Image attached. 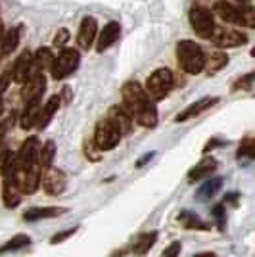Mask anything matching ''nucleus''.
I'll use <instances>...</instances> for the list:
<instances>
[{
  "label": "nucleus",
  "instance_id": "f257e3e1",
  "mask_svg": "<svg viewBox=\"0 0 255 257\" xmlns=\"http://www.w3.org/2000/svg\"><path fill=\"white\" fill-rule=\"evenodd\" d=\"M121 98H123V107L140 127L154 128L158 125V109L140 83L127 81L121 88Z\"/></svg>",
  "mask_w": 255,
  "mask_h": 257
},
{
  "label": "nucleus",
  "instance_id": "f03ea898",
  "mask_svg": "<svg viewBox=\"0 0 255 257\" xmlns=\"http://www.w3.org/2000/svg\"><path fill=\"white\" fill-rule=\"evenodd\" d=\"M177 62L184 73L188 75H198L202 73L205 67V52L198 43H194L190 39H184L177 43Z\"/></svg>",
  "mask_w": 255,
  "mask_h": 257
},
{
  "label": "nucleus",
  "instance_id": "7ed1b4c3",
  "mask_svg": "<svg viewBox=\"0 0 255 257\" xmlns=\"http://www.w3.org/2000/svg\"><path fill=\"white\" fill-rule=\"evenodd\" d=\"M213 14L219 16L223 22L234 23V25H242V27H255V16L251 4H242V6H234L232 2L219 0L213 4Z\"/></svg>",
  "mask_w": 255,
  "mask_h": 257
},
{
  "label": "nucleus",
  "instance_id": "20e7f679",
  "mask_svg": "<svg viewBox=\"0 0 255 257\" xmlns=\"http://www.w3.org/2000/svg\"><path fill=\"white\" fill-rule=\"evenodd\" d=\"M175 86V75L169 67H158L156 71H152L146 79V94L152 102H160L171 92V88Z\"/></svg>",
  "mask_w": 255,
  "mask_h": 257
},
{
  "label": "nucleus",
  "instance_id": "39448f33",
  "mask_svg": "<svg viewBox=\"0 0 255 257\" xmlns=\"http://www.w3.org/2000/svg\"><path fill=\"white\" fill-rule=\"evenodd\" d=\"M121 137H123V133L117 127V123H113L109 117H104L96 123L92 142L100 152H109L121 142Z\"/></svg>",
  "mask_w": 255,
  "mask_h": 257
},
{
  "label": "nucleus",
  "instance_id": "423d86ee",
  "mask_svg": "<svg viewBox=\"0 0 255 257\" xmlns=\"http://www.w3.org/2000/svg\"><path fill=\"white\" fill-rule=\"evenodd\" d=\"M81 65V54L77 48H62L58 56H54V64L50 67V73L56 81H62L65 77L75 73Z\"/></svg>",
  "mask_w": 255,
  "mask_h": 257
},
{
  "label": "nucleus",
  "instance_id": "0eeeda50",
  "mask_svg": "<svg viewBox=\"0 0 255 257\" xmlns=\"http://www.w3.org/2000/svg\"><path fill=\"white\" fill-rule=\"evenodd\" d=\"M188 20H190L192 29L198 37H202L205 41H211L213 31H215L217 25H215V20H213V12L207 6L194 4L190 14H188Z\"/></svg>",
  "mask_w": 255,
  "mask_h": 257
},
{
  "label": "nucleus",
  "instance_id": "6e6552de",
  "mask_svg": "<svg viewBox=\"0 0 255 257\" xmlns=\"http://www.w3.org/2000/svg\"><path fill=\"white\" fill-rule=\"evenodd\" d=\"M39 150H41V140L37 137H29L22 144V148L18 150V154H14L16 158V165L20 171H29V169H37L39 167Z\"/></svg>",
  "mask_w": 255,
  "mask_h": 257
},
{
  "label": "nucleus",
  "instance_id": "1a4fd4ad",
  "mask_svg": "<svg viewBox=\"0 0 255 257\" xmlns=\"http://www.w3.org/2000/svg\"><path fill=\"white\" fill-rule=\"evenodd\" d=\"M41 184L48 196H62L67 188V175L58 167H48L41 173Z\"/></svg>",
  "mask_w": 255,
  "mask_h": 257
},
{
  "label": "nucleus",
  "instance_id": "9d476101",
  "mask_svg": "<svg viewBox=\"0 0 255 257\" xmlns=\"http://www.w3.org/2000/svg\"><path fill=\"white\" fill-rule=\"evenodd\" d=\"M211 43L219 48H238L247 44V35L238 29H226V27H215Z\"/></svg>",
  "mask_w": 255,
  "mask_h": 257
},
{
  "label": "nucleus",
  "instance_id": "9b49d317",
  "mask_svg": "<svg viewBox=\"0 0 255 257\" xmlns=\"http://www.w3.org/2000/svg\"><path fill=\"white\" fill-rule=\"evenodd\" d=\"M96 37H98V22H96V18L85 16L81 20L79 31H77V46L83 48V50H88L94 44Z\"/></svg>",
  "mask_w": 255,
  "mask_h": 257
},
{
  "label": "nucleus",
  "instance_id": "f8f14e48",
  "mask_svg": "<svg viewBox=\"0 0 255 257\" xmlns=\"http://www.w3.org/2000/svg\"><path fill=\"white\" fill-rule=\"evenodd\" d=\"M44 88H46V77H44V73H39V71L33 73V75L23 83V90H22L23 102L41 100Z\"/></svg>",
  "mask_w": 255,
  "mask_h": 257
},
{
  "label": "nucleus",
  "instance_id": "ddd939ff",
  "mask_svg": "<svg viewBox=\"0 0 255 257\" xmlns=\"http://www.w3.org/2000/svg\"><path fill=\"white\" fill-rule=\"evenodd\" d=\"M215 104H219V98L217 96H203L200 100H196V102H192L190 106L186 107L182 113H179L175 121L177 123H184V121H188V119H194L198 117V115H202L203 111H207L209 107H213Z\"/></svg>",
  "mask_w": 255,
  "mask_h": 257
},
{
  "label": "nucleus",
  "instance_id": "4468645a",
  "mask_svg": "<svg viewBox=\"0 0 255 257\" xmlns=\"http://www.w3.org/2000/svg\"><path fill=\"white\" fill-rule=\"evenodd\" d=\"M35 67H33V54L31 52H22L18 56V60L14 62V67H12V79L16 81V83H25L33 73H37V71H33Z\"/></svg>",
  "mask_w": 255,
  "mask_h": 257
},
{
  "label": "nucleus",
  "instance_id": "2eb2a0df",
  "mask_svg": "<svg viewBox=\"0 0 255 257\" xmlns=\"http://www.w3.org/2000/svg\"><path fill=\"white\" fill-rule=\"evenodd\" d=\"M67 213V207L62 205H46V207H31L23 213V221L35 223V221H43V219H54L60 215Z\"/></svg>",
  "mask_w": 255,
  "mask_h": 257
},
{
  "label": "nucleus",
  "instance_id": "dca6fc26",
  "mask_svg": "<svg viewBox=\"0 0 255 257\" xmlns=\"http://www.w3.org/2000/svg\"><path fill=\"white\" fill-rule=\"evenodd\" d=\"M121 37V25L117 22H109L104 25V29L98 35V43H96V50L98 52H104L107 48H111L113 44L119 41Z\"/></svg>",
  "mask_w": 255,
  "mask_h": 257
},
{
  "label": "nucleus",
  "instance_id": "f3484780",
  "mask_svg": "<svg viewBox=\"0 0 255 257\" xmlns=\"http://www.w3.org/2000/svg\"><path fill=\"white\" fill-rule=\"evenodd\" d=\"M217 167H219V161L215 160V158H203L200 163H196L188 171V182H198L203 181V179H209Z\"/></svg>",
  "mask_w": 255,
  "mask_h": 257
},
{
  "label": "nucleus",
  "instance_id": "a211bd4d",
  "mask_svg": "<svg viewBox=\"0 0 255 257\" xmlns=\"http://www.w3.org/2000/svg\"><path fill=\"white\" fill-rule=\"evenodd\" d=\"M22 198L23 192L20 190L18 182L14 179H4V182H2V202H4V205L8 209H14L22 204Z\"/></svg>",
  "mask_w": 255,
  "mask_h": 257
},
{
  "label": "nucleus",
  "instance_id": "6ab92c4d",
  "mask_svg": "<svg viewBox=\"0 0 255 257\" xmlns=\"http://www.w3.org/2000/svg\"><path fill=\"white\" fill-rule=\"evenodd\" d=\"M62 104V96L60 94H54L46 100V104L41 106V111H39V119H37V127L39 128H46L48 127V123L52 121L54 113L58 111V107Z\"/></svg>",
  "mask_w": 255,
  "mask_h": 257
},
{
  "label": "nucleus",
  "instance_id": "aec40b11",
  "mask_svg": "<svg viewBox=\"0 0 255 257\" xmlns=\"http://www.w3.org/2000/svg\"><path fill=\"white\" fill-rule=\"evenodd\" d=\"M158 232L156 230H152V232H142L135 238V242H133V247H131V251L135 253L137 257H142L146 255L152 247L156 246V242H158Z\"/></svg>",
  "mask_w": 255,
  "mask_h": 257
},
{
  "label": "nucleus",
  "instance_id": "412c9836",
  "mask_svg": "<svg viewBox=\"0 0 255 257\" xmlns=\"http://www.w3.org/2000/svg\"><path fill=\"white\" fill-rule=\"evenodd\" d=\"M41 106H43L41 100L25 102V107H23V111H22V117H20V125H22V128L29 131V128L37 127V119H39Z\"/></svg>",
  "mask_w": 255,
  "mask_h": 257
},
{
  "label": "nucleus",
  "instance_id": "4be33fe9",
  "mask_svg": "<svg viewBox=\"0 0 255 257\" xmlns=\"http://www.w3.org/2000/svg\"><path fill=\"white\" fill-rule=\"evenodd\" d=\"M177 221H179L181 226H184L186 230H209V226H211L207 221H203L200 215L190 211V209L181 211L179 217H177Z\"/></svg>",
  "mask_w": 255,
  "mask_h": 257
},
{
  "label": "nucleus",
  "instance_id": "5701e85b",
  "mask_svg": "<svg viewBox=\"0 0 255 257\" xmlns=\"http://www.w3.org/2000/svg\"><path fill=\"white\" fill-rule=\"evenodd\" d=\"M107 117L111 119L113 123H117V127L121 128V133H123V135L131 133L133 123H135V121H133V117L129 115V111L123 106H111L109 113H107Z\"/></svg>",
  "mask_w": 255,
  "mask_h": 257
},
{
  "label": "nucleus",
  "instance_id": "b1692460",
  "mask_svg": "<svg viewBox=\"0 0 255 257\" xmlns=\"http://www.w3.org/2000/svg\"><path fill=\"white\" fill-rule=\"evenodd\" d=\"M20 39H22V25L12 27V29H8V31H4L2 39H0V52L4 54V56H6V54H12L16 48H18Z\"/></svg>",
  "mask_w": 255,
  "mask_h": 257
},
{
  "label": "nucleus",
  "instance_id": "393cba45",
  "mask_svg": "<svg viewBox=\"0 0 255 257\" xmlns=\"http://www.w3.org/2000/svg\"><path fill=\"white\" fill-rule=\"evenodd\" d=\"M52 64H54V54L50 48L41 46L37 52L33 54V67H35V71H39V73L50 71Z\"/></svg>",
  "mask_w": 255,
  "mask_h": 257
},
{
  "label": "nucleus",
  "instance_id": "a878e982",
  "mask_svg": "<svg viewBox=\"0 0 255 257\" xmlns=\"http://www.w3.org/2000/svg\"><path fill=\"white\" fill-rule=\"evenodd\" d=\"M228 65V54L223 52V50H217V52H211L209 56H205V71L213 75V73H219L221 69H224Z\"/></svg>",
  "mask_w": 255,
  "mask_h": 257
},
{
  "label": "nucleus",
  "instance_id": "bb28decb",
  "mask_svg": "<svg viewBox=\"0 0 255 257\" xmlns=\"http://www.w3.org/2000/svg\"><path fill=\"white\" fill-rule=\"evenodd\" d=\"M54 158H56V142L54 140H46L44 144H41V150H39V169L44 171L48 167H52Z\"/></svg>",
  "mask_w": 255,
  "mask_h": 257
},
{
  "label": "nucleus",
  "instance_id": "cd10ccee",
  "mask_svg": "<svg viewBox=\"0 0 255 257\" xmlns=\"http://www.w3.org/2000/svg\"><path fill=\"white\" fill-rule=\"evenodd\" d=\"M31 246V236L27 234H16L12 236L8 242H4L2 246H0V255L2 253H10V251H20L23 247Z\"/></svg>",
  "mask_w": 255,
  "mask_h": 257
},
{
  "label": "nucleus",
  "instance_id": "c85d7f7f",
  "mask_svg": "<svg viewBox=\"0 0 255 257\" xmlns=\"http://www.w3.org/2000/svg\"><path fill=\"white\" fill-rule=\"evenodd\" d=\"M221 186H223V179H221V177H219V179H207V181L198 188V198L209 200V198H213L215 194L221 190Z\"/></svg>",
  "mask_w": 255,
  "mask_h": 257
},
{
  "label": "nucleus",
  "instance_id": "c756f323",
  "mask_svg": "<svg viewBox=\"0 0 255 257\" xmlns=\"http://www.w3.org/2000/svg\"><path fill=\"white\" fill-rule=\"evenodd\" d=\"M247 158V160H253V139L251 137H245L240 144V150H238V160Z\"/></svg>",
  "mask_w": 255,
  "mask_h": 257
},
{
  "label": "nucleus",
  "instance_id": "7c9ffc66",
  "mask_svg": "<svg viewBox=\"0 0 255 257\" xmlns=\"http://www.w3.org/2000/svg\"><path fill=\"white\" fill-rule=\"evenodd\" d=\"M77 230H79V226L65 228V230H62V232H56V234L50 238V244H52V246H56V244H62V242H65V240H69L71 236L77 234Z\"/></svg>",
  "mask_w": 255,
  "mask_h": 257
},
{
  "label": "nucleus",
  "instance_id": "2f4dec72",
  "mask_svg": "<svg viewBox=\"0 0 255 257\" xmlns=\"http://www.w3.org/2000/svg\"><path fill=\"white\" fill-rule=\"evenodd\" d=\"M253 86V73H247V75L240 77L236 83L232 85V92H238V90H251Z\"/></svg>",
  "mask_w": 255,
  "mask_h": 257
},
{
  "label": "nucleus",
  "instance_id": "473e14b6",
  "mask_svg": "<svg viewBox=\"0 0 255 257\" xmlns=\"http://www.w3.org/2000/svg\"><path fill=\"white\" fill-rule=\"evenodd\" d=\"M85 158L88 161H100L102 160V152L96 148L92 140H85Z\"/></svg>",
  "mask_w": 255,
  "mask_h": 257
},
{
  "label": "nucleus",
  "instance_id": "72a5a7b5",
  "mask_svg": "<svg viewBox=\"0 0 255 257\" xmlns=\"http://www.w3.org/2000/svg\"><path fill=\"white\" fill-rule=\"evenodd\" d=\"M67 41H69V31H67L65 27H62V29H58V33L54 35L52 44L56 46V48H65Z\"/></svg>",
  "mask_w": 255,
  "mask_h": 257
},
{
  "label": "nucleus",
  "instance_id": "f704fd0d",
  "mask_svg": "<svg viewBox=\"0 0 255 257\" xmlns=\"http://www.w3.org/2000/svg\"><path fill=\"white\" fill-rule=\"evenodd\" d=\"M211 215H213V219L217 221V226L223 230L224 228V204H217L215 207L211 209Z\"/></svg>",
  "mask_w": 255,
  "mask_h": 257
},
{
  "label": "nucleus",
  "instance_id": "c9c22d12",
  "mask_svg": "<svg viewBox=\"0 0 255 257\" xmlns=\"http://www.w3.org/2000/svg\"><path fill=\"white\" fill-rule=\"evenodd\" d=\"M181 249H182V244L179 240H175V242H171L169 246L163 249L161 257H179L181 255Z\"/></svg>",
  "mask_w": 255,
  "mask_h": 257
},
{
  "label": "nucleus",
  "instance_id": "e433bc0d",
  "mask_svg": "<svg viewBox=\"0 0 255 257\" xmlns=\"http://www.w3.org/2000/svg\"><path fill=\"white\" fill-rule=\"evenodd\" d=\"M12 156H14V152L6 150V148H0V175L4 173V169H6V165L10 163Z\"/></svg>",
  "mask_w": 255,
  "mask_h": 257
},
{
  "label": "nucleus",
  "instance_id": "4c0bfd02",
  "mask_svg": "<svg viewBox=\"0 0 255 257\" xmlns=\"http://www.w3.org/2000/svg\"><path fill=\"white\" fill-rule=\"evenodd\" d=\"M221 144H223L221 140H215V139L209 140V142L203 146V154H209V150H215V148H217V146H221Z\"/></svg>",
  "mask_w": 255,
  "mask_h": 257
},
{
  "label": "nucleus",
  "instance_id": "58836bf2",
  "mask_svg": "<svg viewBox=\"0 0 255 257\" xmlns=\"http://www.w3.org/2000/svg\"><path fill=\"white\" fill-rule=\"evenodd\" d=\"M154 154H156V152H150V154H146V156H144V158H142V160H139V161H137V167H142V165H144V163H146V161H150V160H152V158H154Z\"/></svg>",
  "mask_w": 255,
  "mask_h": 257
},
{
  "label": "nucleus",
  "instance_id": "ea45409f",
  "mask_svg": "<svg viewBox=\"0 0 255 257\" xmlns=\"http://www.w3.org/2000/svg\"><path fill=\"white\" fill-rule=\"evenodd\" d=\"M192 257H217V253H213V251H200V253H196V255Z\"/></svg>",
  "mask_w": 255,
  "mask_h": 257
},
{
  "label": "nucleus",
  "instance_id": "a19ab883",
  "mask_svg": "<svg viewBox=\"0 0 255 257\" xmlns=\"http://www.w3.org/2000/svg\"><path fill=\"white\" fill-rule=\"evenodd\" d=\"M238 2H242V4H249V0H238Z\"/></svg>",
  "mask_w": 255,
  "mask_h": 257
}]
</instances>
